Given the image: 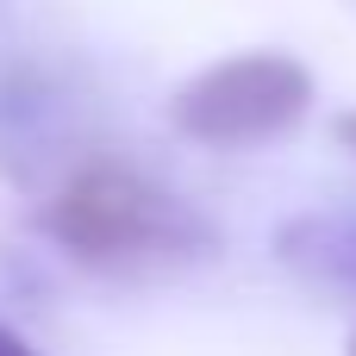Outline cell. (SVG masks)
Masks as SVG:
<instances>
[{"label": "cell", "instance_id": "cell-1", "mask_svg": "<svg viewBox=\"0 0 356 356\" xmlns=\"http://www.w3.org/2000/svg\"><path fill=\"white\" fill-rule=\"evenodd\" d=\"M44 232L100 275H163L194 263L213 232L207 219L125 163H81L44 207Z\"/></svg>", "mask_w": 356, "mask_h": 356}, {"label": "cell", "instance_id": "cell-2", "mask_svg": "<svg viewBox=\"0 0 356 356\" xmlns=\"http://www.w3.org/2000/svg\"><path fill=\"white\" fill-rule=\"evenodd\" d=\"M313 113V69L288 50H238L169 94V125L207 150L288 138Z\"/></svg>", "mask_w": 356, "mask_h": 356}, {"label": "cell", "instance_id": "cell-3", "mask_svg": "<svg viewBox=\"0 0 356 356\" xmlns=\"http://www.w3.org/2000/svg\"><path fill=\"white\" fill-rule=\"evenodd\" d=\"M275 257L319 282V288H338L356 294V213H300L275 232Z\"/></svg>", "mask_w": 356, "mask_h": 356}, {"label": "cell", "instance_id": "cell-4", "mask_svg": "<svg viewBox=\"0 0 356 356\" xmlns=\"http://www.w3.org/2000/svg\"><path fill=\"white\" fill-rule=\"evenodd\" d=\"M332 138H338V144H344V150L356 156V106H350V113H338V125H332Z\"/></svg>", "mask_w": 356, "mask_h": 356}, {"label": "cell", "instance_id": "cell-5", "mask_svg": "<svg viewBox=\"0 0 356 356\" xmlns=\"http://www.w3.org/2000/svg\"><path fill=\"white\" fill-rule=\"evenodd\" d=\"M0 356H38V350H31V344H25L13 325H0Z\"/></svg>", "mask_w": 356, "mask_h": 356}, {"label": "cell", "instance_id": "cell-6", "mask_svg": "<svg viewBox=\"0 0 356 356\" xmlns=\"http://www.w3.org/2000/svg\"><path fill=\"white\" fill-rule=\"evenodd\" d=\"M344 356H356V332H350V344H344Z\"/></svg>", "mask_w": 356, "mask_h": 356}]
</instances>
